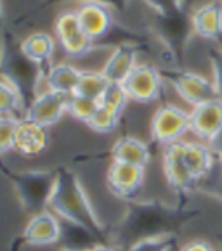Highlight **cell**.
<instances>
[{"instance_id":"2","label":"cell","mask_w":222,"mask_h":251,"mask_svg":"<svg viewBox=\"0 0 222 251\" xmlns=\"http://www.w3.org/2000/svg\"><path fill=\"white\" fill-rule=\"evenodd\" d=\"M49 208L75 227L85 230L97 244H108L110 234L94 211L85 189L73 172L61 168L56 175V184Z\"/></svg>"},{"instance_id":"12","label":"cell","mask_w":222,"mask_h":251,"mask_svg":"<svg viewBox=\"0 0 222 251\" xmlns=\"http://www.w3.org/2000/svg\"><path fill=\"white\" fill-rule=\"evenodd\" d=\"M61 234H63V227L59 220L51 211L44 210L30 218L21 234V241L33 246H47V244L57 243L61 239Z\"/></svg>"},{"instance_id":"4","label":"cell","mask_w":222,"mask_h":251,"mask_svg":"<svg viewBox=\"0 0 222 251\" xmlns=\"http://www.w3.org/2000/svg\"><path fill=\"white\" fill-rule=\"evenodd\" d=\"M52 28H54V37L57 40V45L70 59L85 57L94 49L96 42L83 31L75 9H64V11L57 12Z\"/></svg>"},{"instance_id":"33","label":"cell","mask_w":222,"mask_h":251,"mask_svg":"<svg viewBox=\"0 0 222 251\" xmlns=\"http://www.w3.org/2000/svg\"><path fill=\"white\" fill-rule=\"evenodd\" d=\"M219 2H222V0H219Z\"/></svg>"},{"instance_id":"23","label":"cell","mask_w":222,"mask_h":251,"mask_svg":"<svg viewBox=\"0 0 222 251\" xmlns=\"http://www.w3.org/2000/svg\"><path fill=\"white\" fill-rule=\"evenodd\" d=\"M97 107H99V100L73 94V96L70 97L68 113H70L75 120H78V122L89 123L90 118L94 116V113L97 111Z\"/></svg>"},{"instance_id":"30","label":"cell","mask_w":222,"mask_h":251,"mask_svg":"<svg viewBox=\"0 0 222 251\" xmlns=\"http://www.w3.org/2000/svg\"><path fill=\"white\" fill-rule=\"evenodd\" d=\"M208 146L212 148V151L215 152V156H217L219 159H222V128L217 132V135L212 139L210 142H208Z\"/></svg>"},{"instance_id":"8","label":"cell","mask_w":222,"mask_h":251,"mask_svg":"<svg viewBox=\"0 0 222 251\" xmlns=\"http://www.w3.org/2000/svg\"><path fill=\"white\" fill-rule=\"evenodd\" d=\"M108 187L111 194L123 201H134L144 184V168L129 163L113 161L108 170Z\"/></svg>"},{"instance_id":"14","label":"cell","mask_w":222,"mask_h":251,"mask_svg":"<svg viewBox=\"0 0 222 251\" xmlns=\"http://www.w3.org/2000/svg\"><path fill=\"white\" fill-rule=\"evenodd\" d=\"M222 128V99H212L191 109V132L210 142Z\"/></svg>"},{"instance_id":"28","label":"cell","mask_w":222,"mask_h":251,"mask_svg":"<svg viewBox=\"0 0 222 251\" xmlns=\"http://www.w3.org/2000/svg\"><path fill=\"white\" fill-rule=\"evenodd\" d=\"M212 71H214V83L217 87V94L219 97L222 99V52L215 54L212 57Z\"/></svg>"},{"instance_id":"32","label":"cell","mask_w":222,"mask_h":251,"mask_svg":"<svg viewBox=\"0 0 222 251\" xmlns=\"http://www.w3.org/2000/svg\"><path fill=\"white\" fill-rule=\"evenodd\" d=\"M61 251H89V250H83V248H64Z\"/></svg>"},{"instance_id":"20","label":"cell","mask_w":222,"mask_h":251,"mask_svg":"<svg viewBox=\"0 0 222 251\" xmlns=\"http://www.w3.org/2000/svg\"><path fill=\"white\" fill-rule=\"evenodd\" d=\"M111 156H113V161L129 163V165L144 168L151 159V151L148 144L137 137H120L111 148Z\"/></svg>"},{"instance_id":"6","label":"cell","mask_w":222,"mask_h":251,"mask_svg":"<svg viewBox=\"0 0 222 251\" xmlns=\"http://www.w3.org/2000/svg\"><path fill=\"white\" fill-rule=\"evenodd\" d=\"M123 87H125L130 100L148 104L162 96L163 76L156 66L139 63L134 68L132 73L127 76V80L123 81Z\"/></svg>"},{"instance_id":"13","label":"cell","mask_w":222,"mask_h":251,"mask_svg":"<svg viewBox=\"0 0 222 251\" xmlns=\"http://www.w3.org/2000/svg\"><path fill=\"white\" fill-rule=\"evenodd\" d=\"M182 142L184 141L172 142V144H166L163 148V174H165V178L170 184V187L181 192L188 191L196 182L184 161Z\"/></svg>"},{"instance_id":"27","label":"cell","mask_w":222,"mask_h":251,"mask_svg":"<svg viewBox=\"0 0 222 251\" xmlns=\"http://www.w3.org/2000/svg\"><path fill=\"white\" fill-rule=\"evenodd\" d=\"M18 116L2 115L0 116V151L7 152L14 148V137L19 123Z\"/></svg>"},{"instance_id":"5","label":"cell","mask_w":222,"mask_h":251,"mask_svg":"<svg viewBox=\"0 0 222 251\" xmlns=\"http://www.w3.org/2000/svg\"><path fill=\"white\" fill-rule=\"evenodd\" d=\"M191 130V111L175 104H163L151 118V137L158 144H172L182 139Z\"/></svg>"},{"instance_id":"19","label":"cell","mask_w":222,"mask_h":251,"mask_svg":"<svg viewBox=\"0 0 222 251\" xmlns=\"http://www.w3.org/2000/svg\"><path fill=\"white\" fill-rule=\"evenodd\" d=\"M182 154L188 165L189 172L194 180H201L207 177L215 165V152L210 146L200 144V142H182Z\"/></svg>"},{"instance_id":"1","label":"cell","mask_w":222,"mask_h":251,"mask_svg":"<svg viewBox=\"0 0 222 251\" xmlns=\"http://www.w3.org/2000/svg\"><path fill=\"white\" fill-rule=\"evenodd\" d=\"M191 217L193 211L160 201H130L115 237L129 248L137 241L175 234Z\"/></svg>"},{"instance_id":"26","label":"cell","mask_w":222,"mask_h":251,"mask_svg":"<svg viewBox=\"0 0 222 251\" xmlns=\"http://www.w3.org/2000/svg\"><path fill=\"white\" fill-rule=\"evenodd\" d=\"M177 236L175 234H166L160 237H149L134 243L132 246L125 248V251H174Z\"/></svg>"},{"instance_id":"10","label":"cell","mask_w":222,"mask_h":251,"mask_svg":"<svg viewBox=\"0 0 222 251\" xmlns=\"http://www.w3.org/2000/svg\"><path fill=\"white\" fill-rule=\"evenodd\" d=\"M82 28L94 42L104 38L113 26V12L101 0H82L75 7Z\"/></svg>"},{"instance_id":"7","label":"cell","mask_w":222,"mask_h":251,"mask_svg":"<svg viewBox=\"0 0 222 251\" xmlns=\"http://www.w3.org/2000/svg\"><path fill=\"white\" fill-rule=\"evenodd\" d=\"M170 83L179 94L181 99H184L193 107L198 104L208 102L212 99H217V87L214 80L203 76L200 73H193V71H177L170 76Z\"/></svg>"},{"instance_id":"3","label":"cell","mask_w":222,"mask_h":251,"mask_svg":"<svg viewBox=\"0 0 222 251\" xmlns=\"http://www.w3.org/2000/svg\"><path fill=\"white\" fill-rule=\"evenodd\" d=\"M57 172L52 170H28L11 175L12 185L18 194L21 206L30 213H40L49 206Z\"/></svg>"},{"instance_id":"22","label":"cell","mask_w":222,"mask_h":251,"mask_svg":"<svg viewBox=\"0 0 222 251\" xmlns=\"http://www.w3.org/2000/svg\"><path fill=\"white\" fill-rule=\"evenodd\" d=\"M110 83L111 81L108 80V76L103 71L82 70V76H80V81H78L77 92L75 94L99 100L101 97H103V94L106 92L108 87H110Z\"/></svg>"},{"instance_id":"16","label":"cell","mask_w":222,"mask_h":251,"mask_svg":"<svg viewBox=\"0 0 222 251\" xmlns=\"http://www.w3.org/2000/svg\"><path fill=\"white\" fill-rule=\"evenodd\" d=\"M137 64H139L137 49L130 44H120L110 50L101 71L106 75L111 83H123Z\"/></svg>"},{"instance_id":"25","label":"cell","mask_w":222,"mask_h":251,"mask_svg":"<svg viewBox=\"0 0 222 251\" xmlns=\"http://www.w3.org/2000/svg\"><path fill=\"white\" fill-rule=\"evenodd\" d=\"M120 116L122 115H118V113H115V111L108 109V107H104L99 104L97 111L94 113V116L90 118V122L87 123V125L97 133H110L118 126Z\"/></svg>"},{"instance_id":"9","label":"cell","mask_w":222,"mask_h":251,"mask_svg":"<svg viewBox=\"0 0 222 251\" xmlns=\"http://www.w3.org/2000/svg\"><path fill=\"white\" fill-rule=\"evenodd\" d=\"M70 97L71 96H64V94L54 92V90L38 92L30 102L28 109L25 111V116L49 128L51 125L59 122L64 113H68Z\"/></svg>"},{"instance_id":"17","label":"cell","mask_w":222,"mask_h":251,"mask_svg":"<svg viewBox=\"0 0 222 251\" xmlns=\"http://www.w3.org/2000/svg\"><path fill=\"white\" fill-rule=\"evenodd\" d=\"M56 47H57V40L54 35L45 33V31H33L23 38L19 50L30 64L49 68L56 54Z\"/></svg>"},{"instance_id":"15","label":"cell","mask_w":222,"mask_h":251,"mask_svg":"<svg viewBox=\"0 0 222 251\" xmlns=\"http://www.w3.org/2000/svg\"><path fill=\"white\" fill-rule=\"evenodd\" d=\"M191 28L198 38L219 42L222 38V2H205L191 14Z\"/></svg>"},{"instance_id":"29","label":"cell","mask_w":222,"mask_h":251,"mask_svg":"<svg viewBox=\"0 0 222 251\" xmlns=\"http://www.w3.org/2000/svg\"><path fill=\"white\" fill-rule=\"evenodd\" d=\"M179 251H215V250L212 248L210 243L198 239V241H189V243H186L184 246H181Z\"/></svg>"},{"instance_id":"31","label":"cell","mask_w":222,"mask_h":251,"mask_svg":"<svg viewBox=\"0 0 222 251\" xmlns=\"http://www.w3.org/2000/svg\"><path fill=\"white\" fill-rule=\"evenodd\" d=\"M89 251H118V250L110 246V244H96V246H92Z\"/></svg>"},{"instance_id":"21","label":"cell","mask_w":222,"mask_h":251,"mask_svg":"<svg viewBox=\"0 0 222 251\" xmlns=\"http://www.w3.org/2000/svg\"><path fill=\"white\" fill-rule=\"evenodd\" d=\"M23 106L25 102H23V92L18 80L4 73L2 81H0V111H2V115H11L19 118V113L25 109Z\"/></svg>"},{"instance_id":"18","label":"cell","mask_w":222,"mask_h":251,"mask_svg":"<svg viewBox=\"0 0 222 251\" xmlns=\"http://www.w3.org/2000/svg\"><path fill=\"white\" fill-rule=\"evenodd\" d=\"M80 76V68H77L73 63H68V61L51 64L44 73L47 90H54V92L64 94V96H73L77 92Z\"/></svg>"},{"instance_id":"24","label":"cell","mask_w":222,"mask_h":251,"mask_svg":"<svg viewBox=\"0 0 222 251\" xmlns=\"http://www.w3.org/2000/svg\"><path fill=\"white\" fill-rule=\"evenodd\" d=\"M129 100H130V97H129V94H127L123 83H110L106 92H104L103 97L99 99V104L108 107V109L115 111L118 115H122Z\"/></svg>"},{"instance_id":"11","label":"cell","mask_w":222,"mask_h":251,"mask_svg":"<svg viewBox=\"0 0 222 251\" xmlns=\"http://www.w3.org/2000/svg\"><path fill=\"white\" fill-rule=\"evenodd\" d=\"M49 141L51 137H49L47 126L23 116L18 123L12 151L26 158H33V156H40L49 148Z\"/></svg>"}]
</instances>
